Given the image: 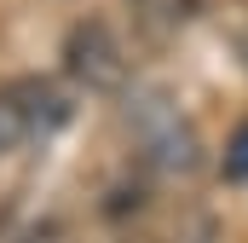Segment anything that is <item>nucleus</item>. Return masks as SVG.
<instances>
[{
  "label": "nucleus",
  "mask_w": 248,
  "mask_h": 243,
  "mask_svg": "<svg viewBox=\"0 0 248 243\" xmlns=\"http://www.w3.org/2000/svg\"><path fill=\"white\" fill-rule=\"evenodd\" d=\"M58 116H63V104L46 93V87H12V93H0V151L23 145L29 133L52 127Z\"/></svg>",
  "instance_id": "obj_2"
},
{
  "label": "nucleus",
  "mask_w": 248,
  "mask_h": 243,
  "mask_svg": "<svg viewBox=\"0 0 248 243\" xmlns=\"http://www.w3.org/2000/svg\"><path fill=\"white\" fill-rule=\"evenodd\" d=\"M225 174L231 180H248V127L231 139V156H225Z\"/></svg>",
  "instance_id": "obj_4"
},
{
  "label": "nucleus",
  "mask_w": 248,
  "mask_h": 243,
  "mask_svg": "<svg viewBox=\"0 0 248 243\" xmlns=\"http://www.w3.org/2000/svg\"><path fill=\"white\" fill-rule=\"evenodd\" d=\"M63 64H69V75H75V81H87L93 93L122 87V75H127L122 47H116V35H110L104 23H81V29L69 35V47H63Z\"/></svg>",
  "instance_id": "obj_1"
},
{
  "label": "nucleus",
  "mask_w": 248,
  "mask_h": 243,
  "mask_svg": "<svg viewBox=\"0 0 248 243\" xmlns=\"http://www.w3.org/2000/svg\"><path fill=\"white\" fill-rule=\"evenodd\" d=\"M139 6V17L150 23V29H179V23H190V12H196V0H133Z\"/></svg>",
  "instance_id": "obj_3"
}]
</instances>
